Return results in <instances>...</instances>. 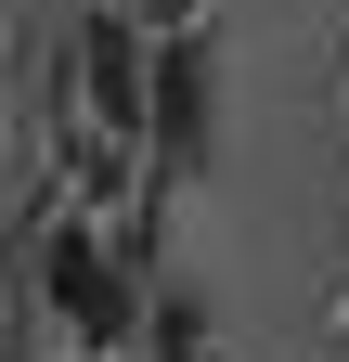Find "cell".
<instances>
[{"mask_svg": "<svg viewBox=\"0 0 349 362\" xmlns=\"http://www.w3.org/2000/svg\"><path fill=\"white\" fill-rule=\"evenodd\" d=\"M91 104L104 117H143V52H129L117 26H91Z\"/></svg>", "mask_w": 349, "mask_h": 362, "instance_id": "obj_2", "label": "cell"}, {"mask_svg": "<svg viewBox=\"0 0 349 362\" xmlns=\"http://www.w3.org/2000/svg\"><path fill=\"white\" fill-rule=\"evenodd\" d=\"M52 298H65L91 337H117V285H104V259H91V246H52Z\"/></svg>", "mask_w": 349, "mask_h": 362, "instance_id": "obj_1", "label": "cell"}]
</instances>
